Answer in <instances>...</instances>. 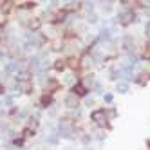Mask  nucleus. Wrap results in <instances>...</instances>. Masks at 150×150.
Returning a JSON list of instances; mask_svg holds the SVG:
<instances>
[{"label": "nucleus", "mask_w": 150, "mask_h": 150, "mask_svg": "<svg viewBox=\"0 0 150 150\" xmlns=\"http://www.w3.org/2000/svg\"><path fill=\"white\" fill-rule=\"evenodd\" d=\"M91 120L98 125V127H101V128H107V127H109V117H107V112H105L103 109L94 110V112L91 114Z\"/></svg>", "instance_id": "f257e3e1"}, {"label": "nucleus", "mask_w": 150, "mask_h": 150, "mask_svg": "<svg viewBox=\"0 0 150 150\" xmlns=\"http://www.w3.org/2000/svg\"><path fill=\"white\" fill-rule=\"evenodd\" d=\"M72 92L76 94V96H80V98H83V96L87 94V87H85V85H83L81 81H78V83L72 87Z\"/></svg>", "instance_id": "f03ea898"}, {"label": "nucleus", "mask_w": 150, "mask_h": 150, "mask_svg": "<svg viewBox=\"0 0 150 150\" xmlns=\"http://www.w3.org/2000/svg\"><path fill=\"white\" fill-rule=\"evenodd\" d=\"M132 20H134V13H132V11H128V13H123V15H121L120 24H121V25H128V24L132 22Z\"/></svg>", "instance_id": "7ed1b4c3"}, {"label": "nucleus", "mask_w": 150, "mask_h": 150, "mask_svg": "<svg viewBox=\"0 0 150 150\" xmlns=\"http://www.w3.org/2000/svg\"><path fill=\"white\" fill-rule=\"evenodd\" d=\"M13 6H15V2H11V0H4V2H0V9H2L4 13H7Z\"/></svg>", "instance_id": "20e7f679"}, {"label": "nucleus", "mask_w": 150, "mask_h": 150, "mask_svg": "<svg viewBox=\"0 0 150 150\" xmlns=\"http://www.w3.org/2000/svg\"><path fill=\"white\" fill-rule=\"evenodd\" d=\"M67 62V65L71 67V69H78L80 67V58H69V60H65Z\"/></svg>", "instance_id": "39448f33"}, {"label": "nucleus", "mask_w": 150, "mask_h": 150, "mask_svg": "<svg viewBox=\"0 0 150 150\" xmlns=\"http://www.w3.org/2000/svg\"><path fill=\"white\" fill-rule=\"evenodd\" d=\"M52 103V96L51 94H44L42 96V107H49Z\"/></svg>", "instance_id": "423d86ee"}, {"label": "nucleus", "mask_w": 150, "mask_h": 150, "mask_svg": "<svg viewBox=\"0 0 150 150\" xmlns=\"http://www.w3.org/2000/svg\"><path fill=\"white\" fill-rule=\"evenodd\" d=\"M65 16H67V11L62 9V11L56 13V18H52V22H62V20H65Z\"/></svg>", "instance_id": "0eeeda50"}, {"label": "nucleus", "mask_w": 150, "mask_h": 150, "mask_svg": "<svg viewBox=\"0 0 150 150\" xmlns=\"http://www.w3.org/2000/svg\"><path fill=\"white\" fill-rule=\"evenodd\" d=\"M65 67H67V62L65 60H56V63H54V69L56 71H63Z\"/></svg>", "instance_id": "6e6552de"}, {"label": "nucleus", "mask_w": 150, "mask_h": 150, "mask_svg": "<svg viewBox=\"0 0 150 150\" xmlns=\"http://www.w3.org/2000/svg\"><path fill=\"white\" fill-rule=\"evenodd\" d=\"M16 4V2H15ZM16 6H20L22 9H33L35 6H36V2H22V4H16Z\"/></svg>", "instance_id": "1a4fd4ad"}, {"label": "nucleus", "mask_w": 150, "mask_h": 150, "mask_svg": "<svg viewBox=\"0 0 150 150\" xmlns=\"http://www.w3.org/2000/svg\"><path fill=\"white\" fill-rule=\"evenodd\" d=\"M38 27H40V20H38V18H35L33 22H31V29H38Z\"/></svg>", "instance_id": "9d476101"}, {"label": "nucleus", "mask_w": 150, "mask_h": 150, "mask_svg": "<svg viewBox=\"0 0 150 150\" xmlns=\"http://www.w3.org/2000/svg\"><path fill=\"white\" fill-rule=\"evenodd\" d=\"M143 56L148 60L150 58V49H148V42H146V47H145V51H143Z\"/></svg>", "instance_id": "9b49d317"}, {"label": "nucleus", "mask_w": 150, "mask_h": 150, "mask_svg": "<svg viewBox=\"0 0 150 150\" xmlns=\"http://www.w3.org/2000/svg\"><path fill=\"white\" fill-rule=\"evenodd\" d=\"M2 92H4V85H2V83H0V94H2Z\"/></svg>", "instance_id": "f8f14e48"}]
</instances>
